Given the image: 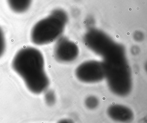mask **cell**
I'll return each mask as SVG.
<instances>
[{"label":"cell","mask_w":147,"mask_h":123,"mask_svg":"<svg viewBox=\"0 0 147 123\" xmlns=\"http://www.w3.org/2000/svg\"><path fill=\"white\" fill-rule=\"evenodd\" d=\"M75 73L77 79L84 83H97L105 79L102 62L96 60L83 62L76 68Z\"/></svg>","instance_id":"277c9868"},{"label":"cell","mask_w":147,"mask_h":123,"mask_svg":"<svg viewBox=\"0 0 147 123\" xmlns=\"http://www.w3.org/2000/svg\"><path fill=\"white\" fill-rule=\"evenodd\" d=\"M6 48V41L4 32L0 27V57H1L4 52Z\"/></svg>","instance_id":"30bf717a"},{"label":"cell","mask_w":147,"mask_h":123,"mask_svg":"<svg viewBox=\"0 0 147 123\" xmlns=\"http://www.w3.org/2000/svg\"><path fill=\"white\" fill-rule=\"evenodd\" d=\"M58 123H74L72 120L67 119H63L60 120Z\"/></svg>","instance_id":"8fae6325"},{"label":"cell","mask_w":147,"mask_h":123,"mask_svg":"<svg viewBox=\"0 0 147 123\" xmlns=\"http://www.w3.org/2000/svg\"><path fill=\"white\" fill-rule=\"evenodd\" d=\"M45 99L46 104L49 105L51 106L54 105L56 100L55 93L52 90L46 91L45 95Z\"/></svg>","instance_id":"9c48e42d"},{"label":"cell","mask_w":147,"mask_h":123,"mask_svg":"<svg viewBox=\"0 0 147 123\" xmlns=\"http://www.w3.org/2000/svg\"><path fill=\"white\" fill-rule=\"evenodd\" d=\"M107 115L111 119L120 123H129L134 119L133 111L128 107L120 104H114L108 107Z\"/></svg>","instance_id":"8992f818"},{"label":"cell","mask_w":147,"mask_h":123,"mask_svg":"<svg viewBox=\"0 0 147 123\" xmlns=\"http://www.w3.org/2000/svg\"><path fill=\"white\" fill-rule=\"evenodd\" d=\"M67 22L64 12L55 10L49 15L37 22L31 32V39L34 44H49L61 38Z\"/></svg>","instance_id":"3957f363"},{"label":"cell","mask_w":147,"mask_h":123,"mask_svg":"<svg viewBox=\"0 0 147 123\" xmlns=\"http://www.w3.org/2000/svg\"><path fill=\"white\" fill-rule=\"evenodd\" d=\"M12 66L32 93L38 94L46 91L49 80L45 72L44 58L39 50L32 47L21 49L14 56Z\"/></svg>","instance_id":"7a4b0ae2"},{"label":"cell","mask_w":147,"mask_h":123,"mask_svg":"<svg viewBox=\"0 0 147 123\" xmlns=\"http://www.w3.org/2000/svg\"><path fill=\"white\" fill-rule=\"evenodd\" d=\"M10 8L17 13L25 12L29 9L32 0H7Z\"/></svg>","instance_id":"52a82bcc"},{"label":"cell","mask_w":147,"mask_h":123,"mask_svg":"<svg viewBox=\"0 0 147 123\" xmlns=\"http://www.w3.org/2000/svg\"><path fill=\"white\" fill-rule=\"evenodd\" d=\"M99 104V101L96 96L90 95L86 98L85 100V105L86 107L90 110L96 109Z\"/></svg>","instance_id":"ba28073f"},{"label":"cell","mask_w":147,"mask_h":123,"mask_svg":"<svg viewBox=\"0 0 147 123\" xmlns=\"http://www.w3.org/2000/svg\"><path fill=\"white\" fill-rule=\"evenodd\" d=\"M79 52L78 45L65 38H60L57 40L54 47L55 59L62 63H68L76 60Z\"/></svg>","instance_id":"5b68a950"},{"label":"cell","mask_w":147,"mask_h":123,"mask_svg":"<svg viewBox=\"0 0 147 123\" xmlns=\"http://www.w3.org/2000/svg\"><path fill=\"white\" fill-rule=\"evenodd\" d=\"M85 45L102 58L105 79L110 91L125 97L132 89L131 70L125 48L101 31L89 30L84 37Z\"/></svg>","instance_id":"6da1fadb"}]
</instances>
